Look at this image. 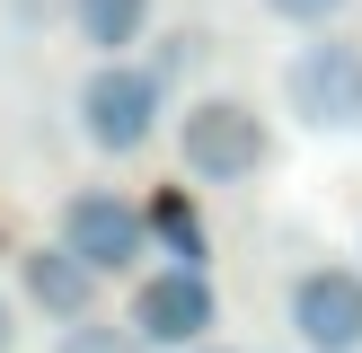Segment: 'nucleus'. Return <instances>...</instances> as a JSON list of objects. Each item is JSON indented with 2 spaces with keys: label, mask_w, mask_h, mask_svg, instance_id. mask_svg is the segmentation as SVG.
I'll list each match as a JSON object with an SVG mask.
<instances>
[{
  "label": "nucleus",
  "mask_w": 362,
  "mask_h": 353,
  "mask_svg": "<svg viewBox=\"0 0 362 353\" xmlns=\"http://www.w3.org/2000/svg\"><path fill=\"white\" fill-rule=\"evenodd\" d=\"M168 150H177V176H194V186H247L274 168V124L239 88H204L168 115Z\"/></svg>",
  "instance_id": "nucleus-1"
},
{
  "label": "nucleus",
  "mask_w": 362,
  "mask_h": 353,
  "mask_svg": "<svg viewBox=\"0 0 362 353\" xmlns=\"http://www.w3.org/2000/svg\"><path fill=\"white\" fill-rule=\"evenodd\" d=\"M71 115H80V141L98 159H141L159 133H168V80H159L151 62H88V80H80V97H71Z\"/></svg>",
  "instance_id": "nucleus-2"
},
{
  "label": "nucleus",
  "mask_w": 362,
  "mask_h": 353,
  "mask_svg": "<svg viewBox=\"0 0 362 353\" xmlns=\"http://www.w3.org/2000/svg\"><path fill=\"white\" fill-rule=\"evenodd\" d=\"M283 106L310 133H362V35L318 27L310 44H292L283 62Z\"/></svg>",
  "instance_id": "nucleus-3"
},
{
  "label": "nucleus",
  "mask_w": 362,
  "mask_h": 353,
  "mask_svg": "<svg viewBox=\"0 0 362 353\" xmlns=\"http://www.w3.org/2000/svg\"><path fill=\"white\" fill-rule=\"evenodd\" d=\"M53 239L98 282L106 274H141V256H151V212H141L133 194H115V186H71L62 212H53Z\"/></svg>",
  "instance_id": "nucleus-4"
},
{
  "label": "nucleus",
  "mask_w": 362,
  "mask_h": 353,
  "mask_svg": "<svg viewBox=\"0 0 362 353\" xmlns=\"http://www.w3.org/2000/svg\"><path fill=\"white\" fill-rule=\"evenodd\" d=\"M124 327L151 353H194L221 327V292H212V274H194V265H151V274L133 282V300H124Z\"/></svg>",
  "instance_id": "nucleus-5"
},
{
  "label": "nucleus",
  "mask_w": 362,
  "mask_h": 353,
  "mask_svg": "<svg viewBox=\"0 0 362 353\" xmlns=\"http://www.w3.org/2000/svg\"><path fill=\"white\" fill-rule=\"evenodd\" d=\"M300 353H362V265H300L283 292Z\"/></svg>",
  "instance_id": "nucleus-6"
},
{
  "label": "nucleus",
  "mask_w": 362,
  "mask_h": 353,
  "mask_svg": "<svg viewBox=\"0 0 362 353\" xmlns=\"http://www.w3.org/2000/svg\"><path fill=\"white\" fill-rule=\"evenodd\" d=\"M9 292H18V309H35L45 327H80V318H98V292H106V282L88 274L62 239H35V247H18Z\"/></svg>",
  "instance_id": "nucleus-7"
},
{
  "label": "nucleus",
  "mask_w": 362,
  "mask_h": 353,
  "mask_svg": "<svg viewBox=\"0 0 362 353\" xmlns=\"http://www.w3.org/2000/svg\"><path fill=\"white\" fill-rule=\"evenodd\" d=\"M71 35H80L98 62H124V53L151 35V0H71Z\"/></svg>",
  "instance_id": "nucleus-8"
},
{
  "label": "nucleus",
  "mask_w": 362,
  "mask_h": 353,
  "mask_svg": "<svg viewBox=\"0 0 362 353\" xmlns=\"http://www.w3.org/2000/svg\"><path fill=\"white\" fill-rule=\"evenodd\" d=\"M141 212H151V247H168V265H194V274H212V239H204V212L186 203V186H159Z\"/></svg>",
  "instance_id": "nucleus-9"
},
{
  "label": "nucleus",
  "mask_w": 362,
  "mask_h": 353,
  "mask_svg": "<svg viewBox=\"0 0 362 353\" xmlns=\"http://www.w3.org/2000/svg\"><path fill=\"white\" fill-rule=\"evenodd\" d=\"M53 353H151L124 318H80V327H62L53 335Z\"/></svg>",
  "instance_id": "nucleus-10"
},
{
  "label": "nucleus",
  "mask_w": 362,
  "mask_h": 353,
  "mask_svg": "<svg viewBox=\"0 0 362 353\" xmlns=\"http://www.w3.org/2000/svg\"><path fill=\"white\" fill-rule=\"evenodd\" d=\"M274 27H300V35H318V27H345V9L354 0H257Z\"/></svg>",
  "instance_id": "nucleus-11"
},
{
  "label": "nucleus",
  "mask_w": 362,
  "mask_h": 353,
  "mask_svg": "<svg viewBox=\"0 0 362 353\" xmlns=\"http://www.w3.org/2000/svg\"><path fill=\"white\" fill-rule=\"evenodd\" d=\"M194 62H204V35H194V27H168V35H159V53H151V71H159V80H168V88L186 80Z\"/></svg>",
  "instance_id": "nucleus-12"
},
{
  "label": "nucleus",
  "mask_w": 362,
  "mask_h": 353,
  "mask_svg": "<svg viewBox=\"0 0 362 353\" xmlns=\"http://www.w3.org/2000/svg\"><path fill=\"white\" fill-rule=\"evenodd\" d=\"M0 353H18V292H0Z\"/></svg>",
  "instance_id": "nucleus-13"
},
{
  "label": "nucleus",
  "mask_w": 362,
  "mask_h": 353,
  "mask_svg": "<svg viewBox=\"0 0 362 353\" xmlns=\"http://www.w3.org/2000/svg\"><path fill=\"white\" fill-rule=\"evenodd\" d=\"M194 353H230V345H194Z\"/></svg>",
  "instance_id": "nucleus-14"
}]
</instances>
